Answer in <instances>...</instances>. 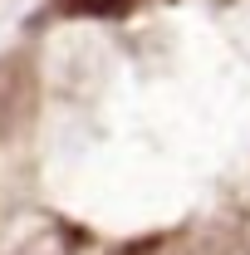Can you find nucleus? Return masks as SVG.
Here are the masks:
<instances>
[{
	"instance_id": "obj_1",
	"label": "nucleus",
	"mask_w": 250,
	"mask_h": 255,
	"mask_svg": "<svg viewBox=\"0 0 250 255\" xmlns=\"http://www.w3.org/2000/svg\"><path fill=\"white\" fill-rule=\"evenodd\" d=\"M84 10H103V15H113V10H127L132 0H79Z\"/></svg>"
}]
</instances>
